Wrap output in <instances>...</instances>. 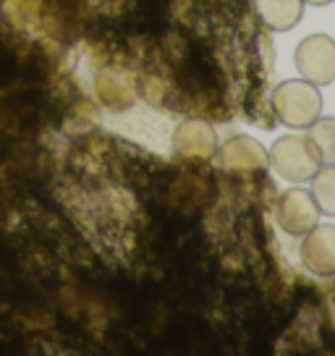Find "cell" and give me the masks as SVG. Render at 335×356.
I'll list each match as a JSON object with an SVG mask.
<instances>
[{"label":"cell","instance_id":"cell-1","mask_svg":"<svg viewBox=\"0 0 335 356\" xmlns=\"http://www.w3.org/2000/svg\"><path fill=\"white\" fill-rule=\"evenodd\" d=\"M272 108L283 126L288 129H309L322 113V95L312 81H283L272 92Z\"/></svg>","mask_w":335,"mask_h":356},{"label":"cell","instance_id":"cell-2","mask_svg":"<svg viewBox=\"0 0 335 356\" xmlns=\"http://www.w3.org/2000/svg\"><path fill=\"white\" fill-rule=\"evenodd\" d=\"M268 160L272 170L286 181H309L322 168V155L309 136L288 134L280 136L268 152Z\"/></svg>","mask_w":335,"mask_h":356},{"label":"cell","instance_id":"cell-3","mask_svg":"<svg viewBox=\"0 0 335 356\" xmlns=\"http://www.w3.org/2000/svg\"><path fill=\"white\" fill-rule=\"evenodd\" d=\"M296 68L314 87H325L335 79V40L327 34H312L296 47Z\"/></svg>","mask_w":335,"mask_h":356},{"label":"cell","instance_id":"cell-4","mask_svg":"<svg viewBox=\"0 0 335 356\" xmlns=\"http://www.w3.org/2000/svg\"><path fill=\"white\" fill-rule=\"evenodd\" d=\"M213 157L218 168L231 173V176H254V173H262L270 165L268 149L254 139H249V136L228 139L220 149H215Z\"/></svg>","mask_w":335,"mask_h":356},{"label":"cell","instance_id":"cell-5","mask_svg":"<svg viewBox=\"0 0 335 356\" xmlns=\"http://www.w3.org/2000/svg\"><path fill=\"white\" fill-rule=\"evenodd\" d=\"M317 218H320V207L314 202L312 191L288 189L280 194L278 204H275V220L288 236L302 238L317 225Z\"/></svg>","mask_w":335,"mask_h":356},{"label":"cell","instance_id":"cell-6","mask_svg":"<svg viewBox=\"0 0 335 356\" xmlns=\"http://www.w3.org/2000/svg\"><path fill=\"white\" fill-rule=\"evenodd\" d=\"M302 262L320 278H335V225H314L304 234Z\"/></svg>","mask_w":335,"mask_h":356},{"label":"cell","instance_id":"cell-7","mask_svg":"<svg viewBox=\"0 0 335 356\" xmlns=\"http://www.w3.org/2000/svg\"><path fill=\"white\" fill-rule=\"evenodd\" d=\"M173 149L189 160H207L218 149V134L204 121H183L173 134Z\"/></svg>","mask_w":335,"mask_h":356},{"label":"cell","instance_id":"cell-8","mask_svg":"<svg viewBox=\"0 0 335 356\" xmlns=\"http://www.w3.org/2000/svg\"><path fill=\"white\" fill-rule=\"evenodd\" d=\"M254 8L272 32H288L304 16V0H254Z\"/></svg>","mask_w":335,"mask_h":356},{"label":"cell","instance_id":"cell-9","mask_svg":"<svg viewBox=\"0 0 335 356\" xmlns=\"http://www.w3.org/2000/svg\"><path fill=\"white\" fill-rule=\"evenodd\" d=\"M312 197L317 202V207L335 218V165H325L320 168L312 176Z\"/></svg>","mask_w":335,"mask_h":356},{"label":"cell","instance_id":"cell-10","mask_svg":"<svg viewBox=\"0 0 335 356\" xmlns=\"http://www.w3.org/2000/svg\"><path fill=\"white\" fill-rule=\"evenodd\" d=\"M320 155H322V165H335V118H317L309 126V134Z\"/></svg>","mask_w":335,"mask_h":356},{"label":"cell","instance_id":"cell-11","mask_svg":"<svg viewBox=\"0 0 335 356\" xmlns=\"http://www.w3.org/2000/svg\"><path fill=\"white\" fill-rule=\"evenodd\" d=\"M307 3H312V6H330L333 0H307Z\"/></svg>","mask_w":335,"mask_h":356}]
</instances>
